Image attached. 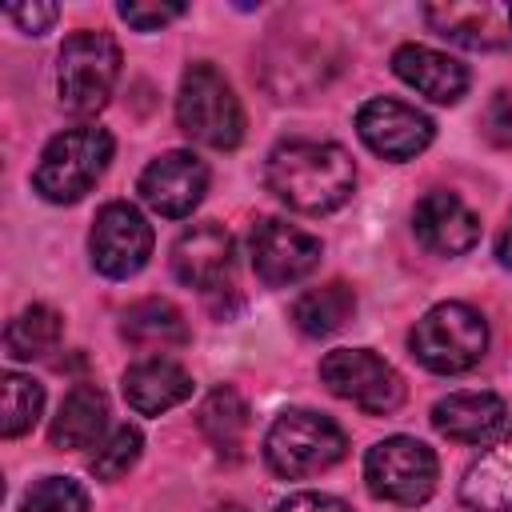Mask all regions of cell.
<instances>
[{
    "label": "cell",
    "instance_id": "obj_1",
    "mask_svg": "<svg viewBox=\"0 0 512 512\" xmlns=\"http://www.w3.org/2000/svg\"><path fill=\"white\" fill-rule=\"evenodd\" d=\"M264 184L268 192L288 204L292 212L324 216L348 204L356 188V164L352 156L332 140H280L264 160Z\"/></svg>",
    "mask_w": 512,
    "mask_h": 512
},
{
    "label": "cell",
    "instance_id": "obj_2",
    "mask_svg": "<svg viewBox=\"0 0 512 512\" xmlns=\"http://www.w3.org/2000/svg\"><path fill=\"white\" fill-rule=\"evenodd\" d=\"M176 124L188 140L228 152L240 144L244 136V108L232 92V84L220 76L216 64L208 60H192L180 76V92H176Z\"/></svg>",
    "mask_w": 512,
    "mask_h": 512
},
{
    "label": "cell",
    "instance_id": "obj_3",
    "mask_svg": "<svg viewBox=\"0 0 512 512\" xmlns=\"http://www.w3.org/2000/svg\"><path fill=\"white\" fill-rule=\"evenodd\" d=\"M108 160H112L108 128H96V124L64 128L44 144V152L32 168V188L48 204H72L104 176Z\"/></svg>",
    "mask_w": 512,
    "mask_h": 512
},
{
    "label": "cell",
    "instance_id": "obj_4",
    "mask_svg": "<svg viewBox=\"0 0 512 512\" xmlns=\"http://www.w3.org/2000/svg\"><path fill=\"white\" fill-rule=\"evenodd\" d=\"M344 452H348V440H344L340 424L312 408L280 412L264 436V460L284 480L316 476V472L332 468L336 460H344Z\"/></svg>",
    "mask_w": 512,
    "mask_h": 512
},
{
    "label": "cell",
    "instance_id": "obj_5",
    "mask_svg": "<svg viewBox=\"0 0 512 512\" xmlns=\"http://www.w3.org/2000/svg\"><path fill=\"white\" fill-rule=\"evenodd\" d=\"M120 80V44L108 32H72L56 56V92L72 116H96Z\"/></svg>",
    "mask_w": 512,
    "mask_h": 512
},
{
    "label": "cell",
    "instance_id": "obj_6",
    "mask_svg": "<svg viewBox=\"0 0 512 512\" xmlns=\"http://www.w3.org/2000/svg\"><path fill=\"white\" fill-rule=\"evenodd\" d=\"M408 348L428 372L456 376L480 364L488 348V324L472 304L444 300L416 320V328L408 332Z\"/></svg>",
    "mask_w": 512,
    "mask_h": 512
},
{
    "label": "cell",
    "instance_id": "obj_7",
    "mask_svg": "<svg viewBox=\"0 0 512 512\" xmlns=\"http://www.w3.org/2000/svg\"><path fill=\"white\" fill-rule=\"evenodd\" d=\"M436 452L416 436H388L376 440L364 456V484L376 500L416 508L436 492Z\"/></svg>",
    "mask_w": 512,
    "mask_h": 512
},
{
    "label": "cell",
    "instance_id": "obj_8",
    "mask_svg": "<svg viewBox=\"0 0 512 512\" xmlns=\"http://www.w3.org/2000/svg\"><path fill=\"white\" fill-rule=\"evenodd\" d=\"M320 384L368 416H388L404 404L400 372L368 348H332L320 360Z\"/></svg>",
    "mask_w": 512,
    "mask_h": 512
},
{
    "label": "cell",
    "instance_id": "obj_9",
    "mask_svg": "<svg viewBox=\"0 0 512 512\" xmlns=\"http://www.w3.org/2000/svg\"><path fill=\"white\" fill-rule=\"evenodd\" d=\"M88 252H92V268L108 280H128L136 276L148 256H152V224L144 220V212L128 200H108L88 232Z\"/></svg>",
    "mask_w": 512,
    "mask_h": 512
},
{
    "label": "cell",
    "instance_id": "obj_10",
    "mask_svg": "<svg viewBox=\"0 0 512 512\" xmlns=\"http://www.w3.org/2000/svg\"><path fill=\"white\" fill-rule=\"evenodd\" d=\"M320 240L288 220L264 216L252 224L248 236V256H252V272L268 284V288H288L296 280H304L316 264H320Z\"/></svg>",
    "mask_w": 512,
    "mask_h": 512
},
{
    "label": "cell",
    "instance_id": "obj_11",
    "mask_svg": "<svg viewBox=\"0 0 512 512\" xmlns=\"http://www.w3.org/2000/svg\"><path fill=\"white\" fill-rule=\"evenodd\" d=\"M356 132H360V140H364L376 156H384V160H392V164H404V160L420 156V152L432 144L436 124H432L424 112H416L412 104H404V100L372 96V100H364L360 112H356Z\"/></svg>",
    "mask_w": 512,
    "mask_h": 512
},
{
    "label": "cell",
    "instance_id": "obj_12",
    "mask_svg": "<svg viewBox=\"0 0 512 512\" xmlns=\"http://www.w3.org/2000/svg\"><path fill=\"white\" fill-rule=\"evenodd\" d=\"M424 20L436 36L472 52H512V4L508 0H448L428 4Z\"/></svg>",
    "mask_w": 512,
    "mask_h": 512
},
{
    "label": "cell",
    "instance_id": "obj_13",
    "mask_svg": "<svg viewBox=\"0 0 512 512\" xmlns=\"http://www.w3.org/2000/svg\"><path fill=\"white\" fill-rule=\"evenodd\" d=\"M136 192H140V200L152 212H160L168 220H180V216H192V208L204 200V192H208V168H204L200 156H192L184 148H172V152L156 156L140 172Z\"/></svg>",
    "mask_w": 512,
    "mask_h": 512
},
{
    "label": "cell",
    "instance_id": "obj_14",
    "mask_svg": "<svg viewBox=\"0 0 512 512\" xmlns=\"http://www.w3.org/2000/svg\"><path fill=\"white\" fill-rule=\"evenodd\" d=\"M412 232L436 256H464L480 240V220L456 192L432 188L412 208Z\"/></svg>",
    "mask_w": 512,
    "mask_h": 512
},
{
    "label": "cell",
    "instance_id": "obj_15",
    "mask_svg": "<svg viewBox=\"0 0 512 512\" xmlns=\"http://www.w3.org/2000/svg\"><path fill=\"white\" fill-rule=\"evenodd\" d=\"M232 256H236V240L228 228L204 220L192 224L176 236L172 244V276L188 288H216L228 272H232Z\"/></svg>",
    "mask_w": 512,
    "mask_h": 512
},
{
    "label": "cell",
    "instance_id": "obj_16",
    "mask_svg": "<svg viewBox=\"0 0 512 512\" xmlns=\"http://www.w3.org/2000/svg\"><path fill=\"white\" fill-rule=\"evenodd\" d=\"M508 424V408L496 392H448L432 404V428L456 444H488Z\"/></svg>",
    "mask_w": 512,
    "mask_h": 512
},
{
    "label": "cell",
    "instance_id": "obj_17",
    "mask_svg": "<svg viewBox=\"0 0 512 512\" xmlns=\"http://www.w3.org/2000/svg\"><path fill=\"white\" fill-rule=\"evenodd\" d=\"M392 72L432 104H456L468 92V68L428 44H400L392 52Z\"/></svg>",
    "mask_w": 512,
    "mask_h": 512
},
{
    "label": "cell",
    "instance_id": "obj_18",
    "mask_svg": "<svg viewBox=\"0 0 512 512\" xmlns=\"http://www.w3.org/2000/svg\"><path fill=\"white\" fill-rule=\"evenodd\" d=\"M120 392H124L132 412L160 416V412H168L192 396V376L168 356H148V360H136L120 376Z\"/></svg>",
    "mask_w": 512,
    "mask_h": 512
},
{
    "label": "cell",
    "instance_id": "obj_19",
    "mask_svg": "<svg viewBox=\"0 0 512 512\" xmlns=\"http://www.w3.org/2000/svg\"><path fill=\"white\" fill-rule=\"evenodd\" d=\"M460 504L472 512H512V436L468 464L460 480Z\"/></svg>",
    "mask_w": 512,
    "mask_h": 512
},
{
    "label": "cell",
    "instance_id": "obj_20",
    "mask_svg": "<svg viewBox=\"0 0 512 512\" xmlns=\"http://www.w3.org/2000/svg\"><path fill=\"white\" fill-rule=\"evenodd\" d=\"M108 428V400L92 384H76L64 400L60 412L52 416L48 440L52 448H100V436Z\"/></svg>",
    "mask_w": 512,
    "mask_h": 512
},
{
    "label": "cell",
    "instance_id": "obj_21",
    "mask_svg": "<svg viewBox=\"0 0 512 512\" xmlns=\"http://www.w3.org/2000/svg\"><path fill=\"white\" fill-rule=\"evenodd\" d=\"M196 424L204 432V440L228 456V460H240L244 456V444H248V428H252V412L244 404V396L228 384L212 388L204 400H200V412H196Z\"/></svg>",
    "mask_w": 512,
    "mask_h": 512
},
{
    "label": "cell",
    "instance_id": "obj_22",
    "mask_svg": "<svg viewBox=\"0 0 512 512\" xmlns=\"http://www.w3.org/2000/svg\"><path fill=\"white\" fill-rule=\"evenodd\" d=\"M120 336L140 348V352H164V348H180L188 344V324L180 316L176 304L160 300V296H148V300H136L124 320H120Z\"/></svg>",
    "mask_w": 512,
    "mask_h": 512
},
{
    "label": "cell",
    "instance_id": "obj_23",
    "mask_svg": "<svg viewBox=\"0 0 512 512\" xmlns=\"http://www.w3.org/2000/svg\"><path fill=\"white\" fill-rule=\"evenodd\" d=\"M352 312H356V292L344 280H332V284H320L296 296L292 324L304 336H332L352 320Z\"/></svg>",
    "mask_w": 512,
    "mask_h": 512
},
{
    "label": "cell",
    "instance_id": "obj_24",
    "mask_svg": "<svg viewBox=\"0 0 512 512\" xmlns=\"http://www.w3.org/2000/svg\"><path fill=\"white\" fill-rule=\"evenodd\" d=\"M60 336H64L60 312L48 308V304H28V308H20L8 320V328H4V352L12 360H40V356H48L60 344Z\"/></svg>",
    "mask_w": 512,
    "mask_h": 512
},
{
    "label": "cell",
    "instance_id": "obj_25",
    "mask_svg": "<svg viewBox=\"0 0 512 512\" xmlns=\"http://www.w3.org/2000/svg\"><path fill=\"white\" fill-rule=\"evenodd\" d=\"M40 408H44V388H40L32 376L8 372V376H4V416H0V432H4L8 440L24 436V432L40 420Z\"/></svg>",
    "mask_w": 512,
    "mask_h": 512
},
{
    "label": "cell",
    "instance_id": "obj_26",
    "mask_svg": "<svg viewBox=\"0 0 512 512\" xmlns=\"http://www.w3.org/2000/svg\"><path fill=\"white\" fill-rule=\"evenodd\" d=\"M140 448H144L140 428L120 424L108 440H100V448L92 452L88 468H92V476H96V480H120V476L140 460Z\"/></svg>",
    "mask_w": 512,
    "mask_h": 512
},
{
    "label": "cell",
    "instance_id": "obj_27",
    "mask_svg": "<svg viewBox=\"0 0 512 512\" xmlns=\"http://www.w3.org/2000/svg\"><path fill=\"white\" fill-rule=\"evenodd\" d=\"M20 512H88V492L68 476H40L24 492Z\"/></svg>",
    "mask_w": 512,
    "mask_h": 512
},
{
    "label": "cell",
    "instance_id": "obj_28",
    "mask_svg": "<svg viewBox=\"0 0 512 512\" xmlns=\"http://www.w3.org/2000/svg\"><path fill=\"white\" fill-rule=\"evenodd\" d=\"M120 20L136 32H156L164 24H172L176 16H184V4H136V0H124L120 8Z\"/></svg>",
    "mask_w": 512,
    "mask_h": 512
},
{
    "label": "cell",
    "instance_id": "obj_29",
    "mask_svg": "<svg viewBox=\"0 0 512 512\" xmlns=\"http://www.w3.org/2000/svg\"><path fill=\"white\" fill-rule=\"evenodd\" d=\"M484 132L492 144L512 148V88H500L484 108Z\"/></svg>",
    "mask_w": 512,
    "mask_h": 512
},
{
    "label": "cell",
    "instance_id": "obj_30",
    "mask_svg": "<svg viewBox=\"0 0 512 512\" xmlns=\"http://www.w3.org/2000/svg\"><path fill=\"white\" fill-rule=\"evenodd\" d=\"M56 16H60L56 4H12V8H8V20H12L20 32H28V36H44V32L56 24Z\"/></svg>",
    "mask_w": 512,
    "mask_h": 512
},
{
    "label": "cell",
    "instance_id": "obj_31",
    "mask_svg": "<svg viewBox=\"0 0 512 512\" xmlns=\"http://www.w3.org/2000/svg\"><path fill=\"white\" fill-rule=\"evenodd\" d=\"M276 512H352V508L328 492H292L276 504Z\"/></svg>",
    "mask_w": 512,
    "mask_h": 512
},
{
    "label": "cell",
    "instance_id": "obj_32",
    "mask_svg": "<svg viewBox=\"0 0 512 512\" xmlns=\"http://www.w3.org/2000/svg\"><path fill=\"white\" fill-rule=\"evenodd\" d=\"M496 256H500L504 268H512V212H508V224H504V232L496 240Z\"/></svg>",
    "mask_w": 512,
    "mask_h": 512
},
{
    "label": "cell",
    "instance_id": "obj_33",
    "mask_svg": "<svg viewBox=\"0 0 512 512\" xmlns=\"http://www.w3.org/2000/svg\"><path fill=\"white\" fill-rule=\"evenodd\" d=\"M212 512H244L240 504H220V508H212Z\"/></svg>",
    "mask_w": 512,
    "mask_h": 512
}]
</instances>
